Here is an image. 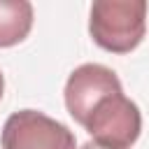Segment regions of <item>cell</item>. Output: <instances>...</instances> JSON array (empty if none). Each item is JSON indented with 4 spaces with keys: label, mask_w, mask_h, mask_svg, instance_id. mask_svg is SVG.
Returning a JSON list of instances; mask_svg holds the SVG:
<instances>
[{
    "label": "cell",
    "mask_w": 149,
    "mask_h": 149,
    "mask_svg": "<svg viewBox=\"0 0 149 149\" xmlns=\"http://www.w3.org/2000/svg\"><path fill=\"white\" fill-rule=\"evenodd\" d=\"M147 28L144 0H98L91 5L88 33L93 42L112 54L133 51Z\"/></svg>",
    "instance_id": "6da1fadb"
},
{
    "label": "cell",
    "mask_w": 149,
    "mask_h": 149,
    "mask_svg": "<svg viewBox=\"0 0 149 149\" xmlns=\"http://www.w3.org/2000/svg\"><path fill=\"white\" fill-rule=\"evenodd\" d=\"M84 128L102 149H130L142 130V114L137 105L121 93L102 98L88 114Z\"/></svg>",
    "instance_id": "7a4b0ae2"
},
{
    "label": "cell",
    "mask_w": 149,
    "mask_h": 149,
    "mask_svg": "<svg viewBox=\"0 0 149 149\" xmlns=\"http://www.w3.org/2000/svg\"><path fill=\"white\" fill-rule=\"evenodd\" d=\"M2 149H77V140L65 123L37 109H21L2 126Z\"/></svg>",
    "instance_id": "3957f363"
},
{
    "label": "cell",
    "mask_w": 149,
    "mask_h": 149,
    "mask_svg": "<svg viewBox=\"0 0 149 149\" xmlns=\"http://www.w3.org/2000/svg\"><path fill=\"white\" fill-rule=\"evenodd\" d=\"M114 93H121L119 77L100 63H84V65L74 68L72 74L68 77L65 107H68L70 116L84 126L88 114L95 109V105L102 98L114 95Z\"/></svg>",
    "instance_id": "277c9868"
},
{
    "label": "cell",
    "mask_w": 149,
    "mask_h": 149,
    "mask_svg": "<svg viewBox=\"0 0 149 149\" xmlns=\"http://www.w3.org/2000/svg\"><path fill=\"white\" fill-rule=\"evenodd\" d=\"M33 28V5L28 0H0V47H14Z\"/></svg>",
    "instance_id": "5b68a950"
},
{
    "label": "cell",
    "mask_w": 149,
    "mask_h": 149,
    "mask_svg": "<svg viewBox=\"0 0 149 149\" xmlns=\"http://www.w3.org/2000/svg\"><path fill=\"white\" fill-rule=\"evenodd\" d=\"M79 149H102V147H98L95 142H86V144H81Z\"/></svg>",
    "instance_id": "8992f818"
},
{
    "label": "cell",
    "mask_w": 149,
    "mask_h": 149,
    "mask_svg": "<svg viewBox=\"0 0 149 149\" xmlns=\"http://www.w3.org/2000/svg\"><path fill=\"white\" fill-rule=\"evenodd\" d=\"M2 91H5V79H2V72H0V98H2Z\"/></svg>",
    "instance_id": "52a82bcc"
}]
</instances>
